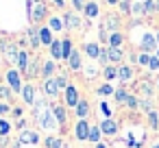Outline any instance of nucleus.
I'll use <instances>...</instances> for the list:
<instances>
[{
  "label": "nucleus",
  "mask_w": 159,
  "mask_h": 148,
  "mask_svg": "<svg viewBox=\"0 0 159 148\" xmlns=\"http://www.w3.org/2000/svg\"><path fill=\"white\" fill-rule=\"evenodd\" d=\"M63 100H66V107H76L79 105V89L74 85H68V89L63 92Z\"/></svg>",
  "instance_id": "4"
},
{
  "label": "nucleus",
  "mask_w": 159,
  "mask_h": 148,
  "mask_svg": "<svg viewBox=\"0 0 159 148\" xmlns=\"http://www.w3.org/2000/svg\"><path fill=\"white\" fill-rule=\"evenodd\" d=\"M52 113H55V118H57V122H59V126L66 122V118H68V113H66V107L63 105H55L52 107Z\"/></svg>",
  "instance_id": "22"
},
{
  "label": "nucleus",
  "mask_w": 159,
  "mask_h": 148,
  "mask_svg": "<svg viewBox=\"0 0 159 148\" xmlns=\"http://www.w3.org/2000/svg\"><path fill=\"white\" fill-rule=\"evenodd\" d=\"M7 83H9V87L13 89V92H22V78H20V72L13 68V70H9L7 72Z\"/></svg>",
  "instance_id": "3"
},
{
  "label": "nucleus",
  "mask_w": 159,
  "mask_h": 148,
  "mask_svg": "<svg viewBox=\"0 0 159 148\" xmlns=\"http://www.w3.org/2000/svg\"><path fill=\"white\" fill-rule=\"evenodd\" d=\"M81 65H83V57H81V52H79V50H74V52L70 55V59H68V68H70L72 72H79V70H81Z\"/></svg>",
  "instance_id": "11"
},
{
  "label": "nucleus",
  "mask_w": 159,
  "mask_h": 148,
  "mask_svg": "<svg viewBox=\"0 0 159 148\" xmlns=\"http://www.w3.org/2000/svg\"><path fill=\"white\" fill-rule=\"evenodd\" d=\"M52 5H55V7H63L66 2H63V0H52Z\"/></svg>",
  "instance_id": "52"
},
{
  "label": "nucleus",
  "mask_w": 159,
  "mask_h": 148,
  "mask_svg": "<svg viewBox=\"0 0 159 148\" xmlns=\"http://www.w3.org/2000/svg\"><path fill=\"white\" fill-rule=\"evenodd\" d=\"M18 141H20V144H37V141H39V135H37V131L26 128V131H22V133H20Z\"/></svg>",
  "instance_id": "6"
},
{
  "label": "nucleus",
  "mask_w": 159,
  "mask_h": 148,
  "mask_svg": "<svg viewBox=\"0 0 159 148\" xmlns=\"http://www.w3.org/2000/svg\"><path fill=\"white\" fill-rule=\"evenodd\" d=\"M44 94H46L48 98H57V96H59V85H57L55 78L44 81Z\"/></svg>",
  "instance_id": "9"
},
{
  "label": "nucleus",
  "mask_w": 159,
  "mask_h": 148,
  "mask_svg": "<svg viewBox=\"0 0 159 148\" xmlns=\"http://www.w3.org/2000/svg\"><path fill=\"white\" fill-rule=\"evenodd\" d=\"M113 98H116L118 102H126V98H129V94H126V89H124V87H118V89L113 92Z\"/></svg>",
  "instance_id": "31"
},
{
  "label": "nucleus",
  "mask_w": 159,
  "mask_h": 148,
  "mask_svg": "<svg viewBox=\"0 0 159 148\" xmlns=\"http://www.w3.org/2000/svg\"><path fill=\"white\" fill-rule=\"evenodd\" d=\"M50 59H52V61L63 59V46H61V39H55V42L50 44Z\"/></svg>",
  "instance_id": "13"
},
{
  "label": "nucleus",
  "mask_w": 159,
  "mask_h": 148,
  "mask_svg": "<svg viewBox=\"0 0 159 148\" xmlns=\"http://www.w3.org/2000/svg\"><path fill=\"white\" fill-rule=\"evenodd\" d=\"M150 57H152V55H148V52H142V55L137 57V63H139V65H148V63H150Z\"/></svg>",
  "instance_id": "39"
},
{
  "label": "nucleus",
  "mask_w": 159,
  "mask_h": 148,
  "mask_svg": "<svg viewBox=\"0 0 159 148\" xmlns=\"http://www.w3.org/2000/svg\"><path fill=\"white\" fill-rule=\"evenodd\" d=\"M7 133H9V122L0 120V135H7Z\"/></svg>",
  "instance_id": "43"
},
{
  "label": "nucleus",
  "mask_w": 159,
  "mask_h": 148,
  "mask_svg": "<svg viewBox=\"0 0 159 148\" xmlns=\"http://www.w3.org/2000/svg\"><path fill=\"white\" fill-rule=\"evenodd\" d=\"M157 57H159V50H157Z\"/></svg>",
  "instance_id": "59"
},
{
  "label": "nucleus",
  "mask_w": 159,
  "mask_h": 148,
  "mask_svg": "<svg viewBox=\"0 0 159 148\" xmlns=\"http://www.w3.org/2000/svg\"><path fill=\"white\" fill-rule=\"evenodd\" d=\"M129 2H131V0H122V2H120V7H122V13H124V16H129V13H131Z\"/></svg>",
  "instance_id": "44"
},
{
  "label": "nucleus",
  "mask_w": 159,
  "mask_h": 148,
  "mask_svg": "<svg viewBox=\"0 0 159 148\" xmlns=\"http://www.w3.org/2000/svg\"><path fill=\"white\" fill-rule=\"evenodd\" d=\"M85 16L87 18H96L98 16V5L96 2H87L85 5Z\"/></svg>",
  "instance_id": "29"
},
{
  "label": "nucleus",
  "mask_w": 159,
  "mask_h": 148,
  "mask_svg": "<svg viewBox=\"0 0 159 148\" xmlns=\"http://www.w3.org/2000/svg\"><path fill=\"white\" fill-rule=\"evenodd\" d=\"M55 72H57V63H55L52 59L44 61V65H42V76H44V81H48V78H55Z\"/></svg>",
  "instance_id": "8"
},
{
  "label": "nucleus",
  "mask_w": 159,
  "mask_h": 148,
  "mask_svg": "<svg viewBox=\"0 0 159 148\" xmlns=\"http://www.w3.org/2000/svg\"><path fill=\"white\" fill-rule=\"evenodd\" d=\"M157 11V7H155V0H144V13H155Z\"/></svg>",
  "instance_id": "36"
},
{
  "label": "nucleus",
  "mask_w": 159,
  "mask_h": 148,
  "mask_svg": "<svg viewBox=\"0 0 159 148\" xmlns=\"http://www.w3.org/2000/svg\"><path fill=\"white\" fill-rule=\"evenodd\" d=\"M0 50L5 52V59H7V61H11V63L18 61L20 50H18V46H16L13 42H0Z\"/></svg>",
  "instance_id": "2"
},
{
  "label": "nucleus",
  "mask_w": 159,
  "mask_h": 148,
  "mask_svg": "<svg viewBox=\"0 0 159 148\" xmlns=\"http://www.w3.org/2000/svg\"><path fill=\"white\" fill-rule=\"evenodd\" d=\"M122 44H124V35L120 31H113L109 35V48H122Z\"/></svg>",
  "instance_id": "16"
},
{
  "label": "nucleus",
  "mask_w": 159,
  "mask_h": 148,
  "mask_svg": "<svg viewBox=\"0 0 159 148\" xmlns=\"http://www.w3.org/2000/svg\"><path fill=\"white\" fill-rule=\"evenodd\" d=\"M87 141H96V144L100 141V128H98V126H92V128H89V137H87Z\"/></svg>",
  "instance_id": "33"
},
{
  "label": "nucleus",
  "mask_w": 159,
  "mask_h": 148,
  "mask_svg": "<svg viewBox=\"0 0 159 148\" xmlns=\"http://www.w3.org/2000/svg\"><path fill=\"white\" fill-rule=\"evenodd\" d=\"M61 46H63V59L68 61L70 55L74 52V46H72V39H61Z\"/></svg>",
  "instance_id": "25"
},
{
  "label": "nucleus",
  "mask_w": 159,
  "mask_h": 148,
  "mask_svg": "<svg viewBox=\"0 0 159 148\" xmlns=\"http://www.w3.org/2000/svg\"><path fill=\"white\" fill-rule=\"evenodd\" d=\"M148 68L152 70V72H157L159 70V57L155 55V57H150V63H148Z\"/></svg>",
  "instance_id": "41"
},
{
  "label": "nucleus",
  "mask_w": 159,
  "mask_h": 148,
  "mask_svg": "<svg viewBox=\"0 0 159 148\" xmlns=\"http://www.w3.org/2000/svg\"><path fill=\"white\" fill-rule=\"evenodd\" d=\"M124 105H126L129 109H137L142 102H139V98H135V96H131V94H129V98H126V102H124Z\"/></svg>",
  "instance_id": "35"
},
{
  "label": "nucleus",
  "mask_w": 159,
  "mask_h": 148,
  "mask_svg": "<svg viewBox=\"0 0 159 148\" xmlns=\"http://www.w3.org/2000/svg\"><path fill=\"white\" fill-rule=\"evenodd\" d=\"M46 11H48V9H46V5H44V2H37V5L33 7L31 20H33V22H42V20L46 18Z\"/></svg>",
  "instance_id": "12"
},
{
  "label": "nucleus",
  "mask_w": 159,
  "mask_h": 148,
  "mask_svg": "<svg viewBox=\"0 0 159 148\" xmlns=\"http://www.w3.org/2000/svg\"><path fill=\"white\" fill-rule=\"evenodd\" d=\"M96 92H98V94H100V96H109V94H113V92H116V89H113V87H111V85H109V83H105V85H100V87H98V89H96Z\"/></svg>",
  "instance_id": "34"
},
{
  "label": "nucleus",
  "mask_w": 159,
  "mask_h": 148,
  "mask_svg": "<svg viewBox=\"0 0 159 148\" xmlns=\"http://www.w3.org/2000/svg\"><path fill=\"white\" fill-rule=\"evenodd\" d=\"M122 57H124L122 48H109V61H111V63H120Z\"/></svg>",
  "instance_id": "24"
},
{
  "label": "nucleus",
  "mask_w": 159,
  "mask_h": 148,
  "mask_svg": "<svg viewBox=\"0 0 159 148\" xmlns=\"http://www.w3.org/2000/svg\"><path fill=\"white\" fill-rule=\"evenodd\" d=\"M89 2V0H72V7L76 9V11H85V5Z\"/></svg>",
  "instance_id": "37"
},
{
  "label": "nucleus",
  "mask_w": 159,
  "mask_h": 148,
  "mask_svg": "<svg viewBox=\"0 0 159 148\" xmlns=\"http://www.w3.org/2000/svg\"><path fill=\"white\" fill-rule=\"evenodd\" d=\"M44 144H46V148H63V139L61 137H48Z\"/></svg>",
  "instance_id": "28"
},
{
  "label": "nucleus",
  "mask_w": 159,
  "mask_h": 148,
  "mask_svg": "<svg viewBox=\"0 0 159 148\" xmlns=\"http://www.w3.org/2000/svg\"><path fill=\"white\" fill-rule=\"evenodd\" d=\"M102 76H105L107 81H113V78H118V68H113V65H107V68H102Z\"/></svg>",
  "instance_id": "26"
},
{
  "label": "nucleus",
  "mask_w": 159,
  "mask_h": 148,
  "mask_svg": "<svg viewBox=\"0 0 159 148\" xmlns=\"http://www.w3.org/2000/svg\"><path fill=\"white\" fill-rule=\"evenodd\" d=\"M148 122H150V128L159 131V115H157V111H148Z\"/></svg>",
  "instance_id": "32"
},
{
  "label": "nucleus",
  "mask_w": 159,
  "mask_h": 148,
  "mask_svg": "<svg viewBox=\"0 0 159 148\" xmlns=\"http://www.w3.org/2000/svg\"><path fill=\"white\" fill-rule=\"evenodd\" d=\"M9 89H11V87H0V98H9V96H11Z\"/></svg>",
  "instance_id": "48"
},
{
  "label": "nucleus",
  "mask_w": 159,
  "mask_h": 148,
  "mask_svg": "<svg viewBox=\"0 0 159 148\" xmlns=\"http://www.w3.org/2000/svg\"><path fill=\"white\" fill-rule=\"evenodd\" d=\"M131 11H133V13H144V2H133Z\"/></svg>",
  "instance_id": "42"
},
{
  "label": "nucleus",
  "mask_w": 159,
  "mask_h": 148,
  "mask_svg": "<svg viewBox=\"0 0 159 148\" xmlns=\"http://www.w3.org/2000/svg\"><path fill=\"white\" fill-rule=\"evenodd\" d=\"M61 20H63V26H66L68 31H70V29H76V26H81V18H79L76 13H72V11H68V13H66Z\"/></svg>",
  "instance_id": "7"
},
{
  "label": "nucleus",
  "mask_w": 159,
  "mask_h": 148,
  "mask_svg": "<svg viewBox=\"0 0 159 148\" xmlns=\"http://www.w3.org/2000/svg\"><path fill=\"white\" fill-rule=\"evenodd\" d=\"M22 96H24V102H26V105H35L37 96H35V87H33V83L22 87Z\"/></svg>",
  "instance_id": "15"
},
{
  "label": "nucleus",
  "mask_w": 159,
  "mask_h": 148,
  "mask_svg": "<svg viewBox=\"0 0 159 148\" xmlns=\"http://www.w3.org/2000/svg\"><path fill=\"white\" fill-rule=\"evenodd\" d=\"M37 120H39V126H42L44 131H57V128H59V122H57V118H55V113H52V107H46V109L37 115Z\"/></svg>",
  "instance_id": "1"
},
{
  "label": "nucleus",
  "mask_w": 159,
  "mask_h": 148,
  "mask_svg": "<svg viewBox=\"0 0 159 148\" xmlns=\"http://www.w3.org/2000/svg\"><path fill=\"white\" fill-rule=\"evenodd\" d=\"M26 74L33 78V76H37V74H42V70H39V63H37V59H33L31 63H29V70H26Z\"/></svg>",
  "instance_id": "27"
},
{
  "label": "nucleus",
  "mask_w": 159,
  "mask_h": 148,
  "mask_svg": "<svg viewBox=\"0 0 159 148\" xmlns=\"http://www.w3.org/2000/svg\"><path fill=\"white\" fill-rule=\"evenodd\" d=\"M7 144H9V139H7V137H5V135H0V148H5V146H7Z\"/></svg>",
  "instance_id": "50"
},
{
  "label": "nucleus",
  "mask_w": 159,
  "mask_h": 148,
  "mask_svg": "<svg viewBox=\"0 0 159 148\" xmlns=\"http://www.w3.org/2000/svg\"><path fill=\"white\" fill-rule=\"evenodd\" d=\"M96 148H107V144H96Z\"/></svg>",
  "instance_id": "54"
},
{
  "label": "nucleus",
  "mask_w": 159,
  "mask_h": 148,
  "mask_svg": "<svg viewBox=\"0 0 159 148\" xmlns=\"http://www.w3.org/2000/svg\"><path fill=\"white\" fill-rule=\"evenodd\" d=\"M98 61H100V63L107 68V65H109V50H105V48H102V50H100V57H98Z\"/></svg>",
  "instance_id": "38"
},
{
  "label": "nucleus",
  "mask_w": 159,
  "mask_h": 148,
  "mask_svg": "<svg viewBox=\"0 0 159 148\" xmlns=\"http://www.w3.org/2000/svg\"><path fill=\"white\" fill-rule=\"evenodd\" d=\"M29 63H31V57H29V52L20 50V55H18V72H20V74H26V70H29Z\"/></svg>",
  "instance_id": "14"
},
{
  "label": "nucleus",
  "mask_w": 159,
  "mask_h": 148,
  "mask_svg": "<svg viewBox=\"0 0 159 148\" xmlns=\"http://www.w3.org/2000/svg\"><path fill=\"white\" fill-rule=\"evenodd\" d=\"M48 29H50V31H63L66 26H63V20H61V18H50Z\"/></svg>",
  "instance_id": "30"
},
{
  "label": "nucleus",
  "mask_w": 159,
  "mask_h": 148,
  "mask_svg": "<svg viewBox=\"0 0 159 148\" xmlns=\"http://www.w3.org/2000/svg\"><path fill=\"white\" fill-rule=\"evenodd\" d=\"M157 89H159V74H157Z\"/></svg>",
  "instance_id": "58"
},
{
  "label": "nucleus",
  "mask_w": 159,
  "mask_h": 148,
  "mask_svg": "<svg viewBox=\"0 0 159 148\" xmlns=\"http://www.w3.org/2000/svg\"><path fill=\"white\" fill-rule=\"evenodd\" d=\"M89 124H87V120H79L76 122V128H74V135H76V139L79 141H87V137H89Z\"/></svg>",
  "instance_id": "5"
},
{
  "label": "nucleus",
  "mask_w": 159,
  "mask_h": 148,
  "mask_svg": "<svg viewBox=\"0 0 159 148\" xmlns=\"http://www.w3.org/2000/svg\"><path fill=\"white\" fill-rule=\"evenodd\" d=\"M131 76H133V70H131L129 65H120V68H118V81H120V83L131 81Z\"/></svg>",
  "instance_id": "20"
},
{
  "label": "nucleus",
  "mask_w": 159,
  "mask_h": 148,
  "mask_svg": "<svg viewBox=\"0 0 159 148\" xmlns=\"http://www.w3.org/2000/svg\"><path fill=\"white\" fill-rule=\"evenodd\" d=\"M105 2H107V5H118L120 0H105Z\"/></svg>",
  "instance_id": "53"
},
{
  "label": "nucleus",
  "mask_w": 159,
  "mask_h": 148,
  "mask_svg": "<svg viewBox=\"0 0 159 148\" xmlns=\"http://www.w3.org/2000/svg\"><path fill=\"white\" fill-rule=\"evenodd\" d=\"M155 46H157V37L152 33H146L142 39V50H155Z\"/></svg>",
  "instance_id": "18"
},
{
  "label": "nucleus",
  "mask_w": 159,
  "mask_h": 148,
  "mask_svg": "<svg viewBox=\"0 0 159 148\" xmlns=\"http://www.w3.org/2000/svg\"><path fill=\"white\" fill-rule=\"evenodd\" d=\"M107 26H109V29H118V18H116V16H111V18L107 20Z\"/></svg>",
  "instance_id": "46"
},
{
  "label": "nucleus",
  "mask_w": 159,
  "mask_h": 148,
  "mask_svg": "<svg viewBox=\"0 0 159 148\" xmlns=\"http://www.w3.org/2000/svg\"><path fill=\"white\" fill-rule=\"evenodd\" d=\"M98 128H100V133H105V135H116V133H118V124H116L111 118L102 120V122L98 124Z\"/></svg>",
  "instance_id": "10"
},
{
  "label": "nucleus",
  "mask_w": 159,
  "mask_h": 148,
  "mask_svg": "<svg viewBox=\"0 0 159 148\" xmlns=\"http://www.w3.org/2000/svg\"><path fill=\"white\" fill-rule=\"evenodd\" d=\"M29 44H31L33 48H39V44H42V39H39V29H31V31H29Z\"/></svg>",
  "instance_id": "23"
},
{
  "label": "nucleus",
  "mask_w": 159,
  "mask_h": 148,
  "mask_svg": "<svg viewBox=\"0 0 159 148\" xmlns=\"http://www.w3.org/2000/svg\"><path fill=\"white\" fill-rule=\"evenodd\" d=\"M74 111H76L79 120H85L87 113H89V102H87V100H79V105L74 107Z\"/></svg>",
  "instance_id": "19"
},
{
  "label": "nucleus",
  "mask_w": 159,
  "mask_h": 148,
  "mask_svg": "<svg viewBox=\"0 0 159 148\" xmlns=\"http://www.w3.org/2000/svg\"><path fill=\"white\" fill-rule=\"evenodd\" d=\"M155 7H157V11H159V0H155Z\"/></svg>",
  "instance_id": "56"
},
{
  "label": "nucleus",
  "mask_w": 159,
  "mask_h": 148,
  "mask_svg": "<svg viewBox=\"0 0 159 148\" xmlns=\"http://www.w3.org/2000/svg\"><path fill=\"white\" fill-rule=\"evenodd\" d=\"M85 72H87V78H94V76L98 74V70H96L94 65H89V68H85Z\"/></svg>",
  "instance_id": "47"
},
{
  "label": "nucleus",
  "mask_w": 159,
  "mask_h": 148,
  "mask_svg": "<svg viewBox=\"0 0 159 148\" xmlns=\"http://www.w3.org/2000/svg\"><path fill=\"white\" fill-rule=\"evenodd\" d=\"M155 37H157V44H159V31H157V35H155Z\"/></svg>",
  "instance_id": "57"
},
{
  "label": "nucleus",
  "mask_w": 159,
  "mask_h": 148,
  "mask_svg": "<svg viewBox=\"0 0 159 148\" xmlns=\"http://www.w3.org/2000/svg\"><path fill=\"white\" fill-rule=\"evenodd\" d=\"M150 148H159V141H155V144H152V146H150Z\"/></svg>",
  "instance_id": "55"
},
{
  "label": "nucleus",
  "mask_w": 159,
  "mask_h": 148,
  "mask_svg": "<svg viewBox=\"0 0 159 148\" xmlns=\"http://www.w3.org/2000/svg\"><path fill=\"white\" fill-rule=\"evenodd\" d=\"M55 81H57L59 89H68V78H66V74H61V76H55Z\"/></svg>",
  "instance_id": "40"
},
{
  "label": "nucleus",
  "mask_w": 159,
  "mask_h": 148,
  "mask_svg": "<svg viewBox=\"0 0 159 148\" xmlns=\"http://www.w3.org/2000/svg\"><path fill=\"white\" fill-rule=\"evenodd\" d=\"M98 107H100V113H105V115H107V118H109V115H111V109H109V105H107V102H100V105H98Z\"/></svg>",
  "instance_id": "45"
},
{
  "label": "nucleus",
  "mask_w": 159,
  "mask_h": 148,
  "mask_svg": "<svg viewBox=\"0 0 159 148\" xmlns=\"http://www.w3.org/2000/svg\"><path fill=\"white\" fill-rule=\"evenodd\" d=\"M11 111V107L7 105V102H0V115H2V113H9Z\"/></svg>",
  "instance_id": "49"
},
{
  "label": "nucleus",
  "mask_w": 159,
  "mask_h": 148,
  "mask_svg": "<svg viewBox=\"0 0 159 148\" xmlns=\"http://www.w3.org/2000/svg\"><path fill=\"white\" fill-rule=\"evenodd\" d=\"M83 50H85V55H87L89 59H98V57H100V46H98V44H85Z\"/></svg>",
  "instance_id": "21"
},
{
  "label": "nucleus",
  "mask_w": 159,
  "mask_h": 148,
  "mask_svg": "<svg viewBox=\"0 0 159 148\" xmlns=\"http://www.w3.org/2000/svg\"><path fill=\"white\" fill-rule=\"evenodd\" d=\"M129 148H142V144H139V141H137V144H135V141H129Z\"/></svg>",
  "instance_id": "51"
},
{
  "label": "nucleus",
  "mask_w": 159,
  "mask_h": 148,
  "mask_svg": "<svg viewBox=\"0 0 159 148\" xmlns=\"http://www.w3.org/2000/svg\"><path fill=\"white\" fill-rule=\"evenodd\" d=\"M39 39H42V44H44V46H50V44L55 42L52 31H50L48 26H42V29H39Z\"/></svg>",
  "instance_id": "17"
}]
</instances>
